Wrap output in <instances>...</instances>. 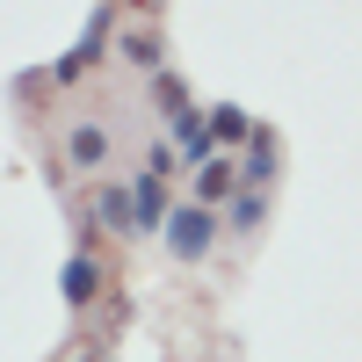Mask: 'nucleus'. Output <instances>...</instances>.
<instances>
[{
  "label": "nucleus",
  "mask_w": 362,
  "mask_h": 362,
  "mask_svg": "<svg viewBox=\"0 0 362 362\" xmlns=\"http://www.w3.org/2000/svg\"><path fill=\"white\" fill-rule=\"evenodd\" d=\"M218 239H225V210L174 203V218H167V232H160V247H167L174 268H196V261H210V247H218Z\"/></svg>",
  "instance_id": "f257e3e1"
},
{
  "label": "nucleus",
  "mask_w": 362,
  "mask_h": 362,
  "mask_svg": "<svg viewBox=\"0 0 362 362\" xmlns=\"http://www.w3.org/2000/svg\"><path fill=\"white\" fill-rule=\"evenodd\" d=\"M102 283H109V268H102L95 247H73L66 268H58V297H66V312H87V305L102 297Z\"/></svg>",
  "instance_id": "f03ea898"
},
{
  "label": "nucleus",
  "mask_w": 362,
  "mask_h": 362,
  "mask_svg": "<svg viewBox=\"0 0 362 362\" xmlns=\"http://www.w3.org/2000/svg\"><path fill=\"white\" fill-rule=\"evenodd\" d=\"M124 181H131V210H138V239H160V232H167V218H174V196H167V181H160L153 167H131Z\"/></svg>",
  "instance_id": "7ed1b4c3"
},
{
  "label": "nucleus",
  "mask_w": 362,
  "mask_h": 362,
  "mask_svg": "<svg viewBox=\"0 0 362 362\" xmlns=\"http://www.w3.org/2000/svg\"><path fill=\"white\" fill-rule=\"evenodd\" d=\"M109 160H116V131L102 124V116H80V124H66V167L102 174Z\"/></svg>",
  "instance_id": "20e7f679"
},
{
  "label": "nucleus",
  "mask_w": 362,
  "mask_h": 362,
  "mask_svg": "<svg viewBox=\"0 0 362 362\" xmlns=\"http://www.w3.org/2000/svg\"><path fill=\"white\" fill-rule=\"evenodd\" d=\"M95 218L109 239H138V210H131V181H95Z\"/></svg>",
  "instance_id": "39448f33"
},
{
  "label": "nucleus",
  "mask_w": 362,
  "mask_h": 362,
  "mask_svg": "<svg viewBox=\"0 0 362 362\" xmlns=\"http://www.w3.org/2000/svg\"><path fill=\"white\" fill-rule=\"evenodd\" d=\"M276 160H283V145H276V131H254V145H247V153H239V189H276Z\"/></svg>",
  "instance_id": "423d86ee"
},
{
  "label": "nucleus",
  "mask_w": 362,
  "mask_h": 362,
  "mask_svg": "<svg viewBox=\"0 0 362 362\" xmlns=\"http://www.w3.org/2000/svg\"><path fill=\"white\" fill-rule=\"evenodd\" d=\"M254 116L247 109H239V102H210V145H218V153L232 160V153H247V145H254Z\"/></svg>",
  "instance_id": "0eeeda50"
},
{
  "label": "nucleus",
  "mask_w": 362,
  "mask_h": 362,
  "mask_svg": "<svg viewBox=\"0 0 362 362\" xmlns=\"http://www.w3.org/2000/svg\"><path fill=\"white\" fill-rule=\"evenodd\" d=\"M239 196V160H210L203 174H189V203H203V210H225Z\"/></svg>",
  "instance_id": "6e6552de"
},
{
  "label": "nucleus",
  "mask_w": 362,
  "mask_h": 362,
  "mask_svg": "<svg viewBox=\"0 0 362 362\" xmlns=\"http://www.w3.org/2000/svg\"><path fill=\"white\" fill-rule=\"evenodd\" d=\"M116 58H124V66H138L145 80H153V73H167V44H160V22H153V29H124Z\"/></svg>",
  "instance_id": "1a4fd4ad"
},
{
  "label": "nucleus",
  "mask_w": 362,
  "mask_h": 362,
  "mask_svg": "<svg viewBox=\"0 0 362 362\" xmlns=\"http://www.w3.org/2000/svg\"><path fill=\"white\" fill-rule=\"evenodd\" d=\"M261 225H268V196H261V189H239V196L225 203V232H232V239H254Z\"/></svg>",
  "instance_id": "9d476101"
},
{
  "label": "nucleus",
  "mask_w": 362,
  "mask_h": 362,
  "mask_svg": "<svg viewBox=\"0 0 362 362\" xmlns=\"http://www.w3.org/2000/svg\"><path fill=\"white\" fill-rule=\"evenodd\" d=\"M153 102H160V116H167V124H181L189 109H203V102H189V87H181V73H153Z\"/></svg>",
  "instance_id": "9b49d317"
}]
</instances>
